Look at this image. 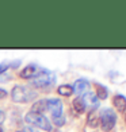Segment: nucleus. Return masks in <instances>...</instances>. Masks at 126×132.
Masks as SVG:
<instances>
[{
    "label": "nucleus",
    "mask_w": 126,
    "mask_h": 132,
    "mask_svg": "<svg viewBox=\"0 0 126 132\" xmlns=\"http://www.w3.org/2000/svg\"><path fill=\"white\" fill-rule=\"evenodd\" d=\"M35 96H37V93H35V90H33L29 86H20L18 85L12 89V92H11V97H12V100L15 101V103H29V101H31L35 98Z\"/></svg>",
    "instance_id": "1"
},
{
    "label": "nucleus",
    "mask_w": 126,
    "mask_h": 132,
    "mask_svg": "<svg viewBox=\"0 0 126 132\" xmlns=\"http://www.w3.org/2000/svg\"><path fill=\"white\" fill-rule=\"evenodd\" d=\"M99 123L103 131H110L117 123V115L110 108H103L99 113Z\"/></svg>",
    "instance_id": "2"
},
{
    "label": "nucleus",
    "mask_w": 126,
    "mask_h": 132,
    "mask_svg": "<svg viewBox=\"0 0 126 132\" xmlns=\"http://www.w3.org/2000/svg\"><path fill=\"white\" fill-rule=\"evenodd\" d=\"M26 121L33 124L34 127H38L41 129H45V131H52V124L50 121L47 120L44 115L41 113H35V112H29L26 115Z\"/></svg>",
    "instance_id": "3"
},
{
    "label": "nucleus",
    "mask_w": 126,
    "mask_h": 132,
    "mask_svg": "<svg viewBox=\"0 0 126 132\" xmlns=\"http://www.w3.org/2000/svg\"><path fill=\"white\" fill-rule=\"evenodd\" d=\"M53 81H54V76H53L50 71L44 70L39 76L35 77V80L31 81V84L37 88H46V86H50Z\"/></svg>",
    "instance_id": "4"
},
{
    "label": "nucleus",
    "mask_w": 126,
    "mask_h": 132,
    "mask_svg": "<svg viewBox=\"0 0 126 132\" xmlns=\"http://www.w3.org/2000/svg\"><path fill=\"white\" fill-rule=\"evenodd\" d=\"M47 111H50L53 119L62 116V103L58 98L47 100Z\"/></svg>",
    "instance_id": "5"
},
{
    "label": "nucleus",
    "mask_w": 126,
    "mask_h": 132,
    "mask_svg": "<svg viewBox=\"0 0 126 132\" xmlns=\"http://www.w3.org/2000/svg\"><path fill=\"white\" fill-rule=\"evenodd\" d=\"M44 70L45 69L38 68L37 65H29L20 71V78H33V77L39 76Z\"/></svg>",
    "instance_id": "6"
},
{
    "label": "nucleus",
    "mask_w": 126,
    "mask_h": 132,
    "mask_svg": "<svg viewBox=\"0 0 126 132\" xmlns=\"http://www.w3.org/2000/svg\"><path fill=\"white\" fill-rule=\"evenodd\" d=\"M72 89H73V92L77 93L79 97H80V96H86L89 92V84L86 80H77L75 82V85L72 86Z\"/></svg>",
    "instance_id": "7"
},
{
    "label": "nucleus",
    "mask_w": 126,
    "mask_h": 132,
    "mask_svg": "<svg viewBox=\"0 0 126 132\" xmlns=\"http://www.w3.org/2000/svg\"><path fill=\"white\" fill-rule=\"evenodd\" d=\"M113 105L115 106V109L119 112L126 111V97L122 94H115L113 98Z\"/></svg>",
    "instance_id": "8"
},
{
    "label": "nucleus",
    "mask_w": 126,
    "mask_h": 132,
    "mask_svg": "<svg viewBox=\"0 0 126 132\" xmlns=\"http://www.w3.org/2000/svg\"><path fill=\"white\" fill-rule=\"evenodd\" d=\"M45 111H47V100H39L31 108V112L41 113V115H42V112H45Z\"/></svg>",
    "instance_id": "9"
},
{
    "label": "nucleus",
    "mask_w": 126,
    "mask_h": 132,
    "mask_svg": "<svg viewBox=\"0 0 126 132\" xmlns=\"http://www.w3.org/2000/svg\"><path fill=\"white\" fill-rule=\"evenodd\" d=\"M73 108H75V111L77 113H83L84 111H86V101H84L83 97H79L77 96L76 98H73Z\"/></svg>",
    "instance_id": "10"
},
{
    "label": "nucleus",
    "mask_w": 126,
    "mask_h": 132,
    "mask_svg": "<svg viewBox=\"0 0 126 132\" xmlns=\"http://www.w3.org/2000/svg\"><path fill=\"white\" fill-rule=\"evenodd\" d=\"M99 124V113L96 109H92L89 112L88 115V125H91V127H96Z\"/></svg>",
    "instance_id": "11"
},
{
    "label": "nucleus",
    "mask_w": 126,
    "mask_h": 132,
    "mask_svg": "<svg viewBox=\"0 0 126 132\" xmlns=\"http://www.w3.org/2000/svg\"><path fill=\"white\" fill-rule=\"evenodd\" d=\"M57 90H58V93L61 96H67V97L73 93V89H72L71 85H61V86H58Z\"/></svg>",
    "instance_id": "12"
},
{
    "label": "nucleus",
    "mask_w": 126,
    "mask_h": 132,
    "mask_svg": "<svg viewBox=\"0 0 126 132\" xmlns=\"http://www.w3.org/2000/svg\"><path fill=\"white\" fill-rule=\"evenodd\" d=\"M107 96H109V92H107L106 86L98 85V88H96V97L100 98V100H104V98H107Z\"/></svg>",
    "instance_id": "13"
},
{
    "label": "nucleus",
    "mask_w": 126,
    "mask_h": 132,
    "mask_svg": "<svg viewBox=\"0 0 126 132\" xmlns=\"http://www.w3.org/2000/svg\"><path fill=\"white\" fill-rule=\"evenodd\" d=\"M86 98H87L88 103H91V104H96V101H98L96 94H94V93H91V92H88V93L86 94Z\"/></svg>",
    "instance_id": "14"
},
{
    "label": "nucleus",
    "mask_w": 126,
    "mask_h": 132,
    "mask_svg": "<svg viewBox=\"0 0 126 132\" xmlns=\"http://www.w3.org/2000/svg\"><path fill=\"white\" fill-rule=\"evenodd\" d=\"M53 121H54V124L57 125V127H61V125L65 124V119H64V116H60V117L53 119Z\"/></svg>",
    "instance_id": "15"
},
{
    "label": "nucleus",
    "mask_w": 126,
    "mask_h": 132,
    "mask_svg": "<svg viewBox=\"0 0 126 132\" xmlns=\"http://www.w3.org/2000/svg\"><path fill=\"white\" fill-rule=\"evenodd\" d=\"M7 69H8V66L5 65V63H0V74H3Z\"/></svg>",
    "instance_id": "16"
},
{
    "label": "nucleus",
    "mask_w": 126,
    "mask_h": 132,
    "mask_svg": "<svg viewBox=\"0 0 126 132\" xmlns=\"http://www.w3.org/2000/svg\"><path fill=\"white\" fill-rule=\"evenodd\" d=\"M22 132H38V131L35 129V128H31V127H25Z\"/></svg>",
    "instance_id": "17"
},
{
    "label": "nucleus",
    "mask_w": 126,
    "mask_h": 132,
    "mask_svg": "<svg viewBox=\"0 0 126 132\" xmlns=\"http://www.w3.org/2000/svg\"><path fill=\"white\" fill-rule=\"evenodd\" d=\"M5 96H7V92H5L4 89H0V98H4Z\"/></svg>",
    "instance_id": "18"
},
{
    "label": "nucleus",
    "mask_w": 126,
    "mask_h": 132,
    "mask_svg": "<svg viewBox=\"0 0 126 132\" xmlns=\"http://www.w3.org/2000/svg\"><path fill=\"white\" fill-rule=\"evenodd\" d=\"M4 119H5L4 112H3V111H0V123H3V121H4Z\"/></svg>",
    "instance_id": "19"
},
{
    "label": "nucleus",
    "mask_w": 126,
    "mask_h": 132,
    "mask_svg": "<svg viewBox=\"0 0 126 132\" xmlns=\"http://www.w3.org/2000/svg\"><path fill=\"white\" fill-rule=\"evenodd\" d=\"M0 132H3V129H2V128H0Z\"/></svg>",
    "instance_id": "20"
},
{
    "label": "nucleus",
    "mask_w": 126,
    "mask_h": 132,
    "mask_svg": "<svg viewBox=\"0 0 126 132\" xmlns=\"http://www.w3.org/2000/svg\"><path fill=\"white\" fill-rule=\"evenodd\" d=\"M19 132H22V131H19Z\"/></svg>",
    "instance_id": "21"
}]
</instances>
